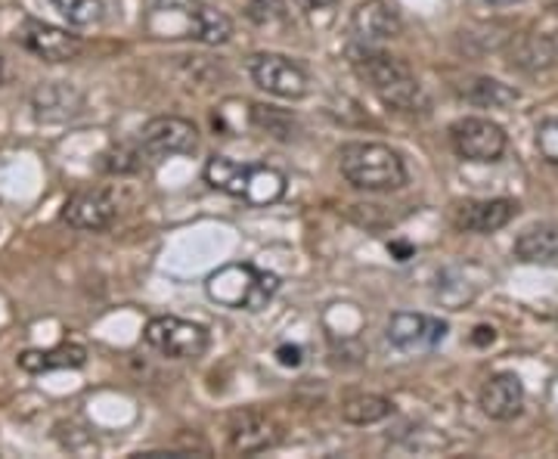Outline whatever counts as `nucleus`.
<instances>
[{
	"label": "nucleus",
	"instance_id": "f257e3e1",
	"mask_svg": "<svg viewBox=\"0 0 558 459\" xmlns=\"http://www.w3.org/2000/svg\"><path fill=\"white\" fill-rule=\"evenodd\" d=\"M143 28L156 40H199L211 47L233 35L230 16L202 0H149Z\"/></svg>",
	"mask_w": 558,
	"mask_h": 459
},
{
	"label": "nucleus",
	"instance_id": "f03ea898",
	"mask_svg": "<svg viewBox=\"0 0 558 459\" xmlns=\"http://www.w3.org/2000/svg\"><path fill=\"white\" fill-rule=\"evenodd\" d=\"M351 65L388 109L407 112V116L428 112V97H425L422 84L400 57H391L385 50L363 44V47L351 50Z\"/></svg>",
	"mask_w": 558,
	"mask_h": 459
},
{
	"label": "nucleus",
	"instance_id": "7ed1b4c3",
	"mask_svg": "<svg viewBox=\"0 0 558 459\" xmlns=\"http://www.w3.org/2000/svg\"><path fill=\"white\" fill-rule=\"evenodd\" d=\"M205 183L215 190L242 200L245 205H274L286 196V174L270 168V165H252V161H236L230 156H211L205 161Z\"/></svg>",
	"mask_w": 558,
	"mask_h": 459
},
{
	"label": "nucleus",
	"instance_id": "20e7f679",
	"mask_svg": "<svg viewBox=\"0 0 558 459\" xmlns=\"http://www.w3.org/2000/svg\"><path fill=\"white\" fill-rule=\"evenodd\" d=\"M339 168L354 190L366 193H391L407 183V165L385 143H344Z\"/></svg>",
	"mask_w": 558,
	"mask_h": 459
},
{
	"label": "nucleus",
	"instance_id": "39448f33",
	"mask_svg": "<svg viewBox=\"0 0 558 459\" xmlns=\"http://www.w3.org/2000/svg\"><path fill=\"white\" fill-rule=\"evenodd\" d=\"M279 277L258 270L255 264H227L205 280L208 299L233 311H260L277 295Z\"/></svg>",
	"mask_w": 558,
	"mask_h": 459
},
{
	"label": "nucleus",
	"instance_id": "423d86ee",
	"mask_svg": "<svg viewBox=\"0 0 558 459\" xmlns=\"http://www.w3.org/2000/svg\"><path fill=\"white\" fill-rule=\"evenodd\" d=\"M143 339L149 348L171 360H193L205 354L208 348V329L180 317H153L143 329Z\"/></svg>",
	"mask_w": 558,
	"mask_h": 459
},
{
	"label": "nucleus",
	"instance_id": "0eeeda50",
	"mask_svg": "<svg viewBox=\"0 0 558 459\" xmlns=\"http://www.w3.org/2000/svg\"><path fill=\"white\" fill-rule=\"evenodd\" d=\"M450 143H453L459 159L487 165V161H497L506 153L509 137L497 121L469 116V119H459L450 124Z\"/></svg>",
	"mask_w": 558,
	"mask_h": 459
},
{
	"label": "nucleus",
	"instance_id": "6e6552de",
	"mask_svg": "<svg viewBox=\"0 0 558 459\" xmlns=\"http://www.w3.org/2000/svg\"><path fill=\"white\" fill-rule=\"evenodd\" d=\"M140 149L146 159H168V156H190L199 146L196 124L178 116H159L140 131Z\"/></svg>",
	"mask_w": 558,
	"mask_h": 459
},
{
	"label": "nucleus",
	"instance_id": "1a4fd4ad",
	"mask_svg": "<svg viewBox=\"0 0 558 459\" xmlns=\"http://www.w3.org/2000/svg\"><path fill=\"white\" fill-rule=\"evenodd\" d=\"M252 81L258 84L260 90L274 94L279 100H304L311 90V78L301 69L299 62H292L289 57L279 53H258L248 62Z\"/></svg>",
	"mask_w": 558,
	"mask_h": 459
},
{
	"label": "nucleus",
	"instance_id": "9d476101",
	"mask_svg": "<svg viewBox=\"0 0 558 459\" xmlns=\"http://www.w3.org/2000/svg\"><path fill=\"white\" fill-rule=\"evenodd\" d=\"M16 40L44 62H72L78 60L81 53L78 35L40 20H22V25L16 28Z\"/></svg>",
	"mask_w": 558,
	"mask_h": 459
},
{
	"label": "nucleus",
	"instance_id": "9b49d317",
	"mask_svg": "<svg viewBox=\"0 0 558 459\" xmlns=\"http://www.w3.org/2000/svg\"><path fill=\"white\" fill-rule=\"evenodd\" d=\"M388 341L398 351H432L440 341L447 339V323L428 314H410V311H398L388 319Z\"/></svg>",
	"mask_w": 558,
	"mask_h": 459
},
{
	"label": "nucleus",
	"instance_id": "f8f14e48",
	"mask_svg": "<svg viewBox=\"0 0 558 459\" xmlns=\"http://www.w3.org/2000/svg\"><path fill=\"white\" fill-rule=\"evenodd\" d=\"M62 220L84 233H100L116 220V200L109 190H81L62 208Z\"/></svg>",
	"mask_w": 558,
	"mask_h": 459
},
{
	"label": "nucleus",
	"instance_id": "ddd939ff",
	"mask_svg": "<svg viewBox=\"0 0 558 459\" xmlns=\"http://www.w3.org/2000/svg\"><path fill=\"white\" fill-rule=\"evenodd\" d=\"M519 215V202L515 200H475L462 202L453 212V224L462 233H497L502 227H509V220Z\"/></svg>",
	"mask_w": 558,
	"mask_h": 459
},
{
	"label": "nucleus",
	"instance_id": "4468645a",
	"mask_svg": "<svg viewBox=\"0 0 558 459\" xmlns=\"http://www.w3.org/2000/svg\"><path fill=\"white\" fill-rule=\"evenodd\" d=\"M478 403L481 410H484V416H490V420H515L521 413V407H524V385H521L515 373H497V376H490V379L484 382Z\"/></svg>",
	"mask_w": 558,
	"mask_h": 459
},
{
	"label": "nucleus",
	"instance_id": "2eb2a0df",
	"mask_svg": "<svg viewBox=\"0 0 558 459\" xmlns=\"http://www.w3.org/2000/svg\"><path fill=\"white\" fill-rule=\"evenodd\" d=\"M400 16L385 0H363L351 13V32L360 44H381L400 35Z\"/></svg>",
	"mask_w": 558,
	"mask_h": 459
},
{
	"label": "nucleus",
	"instance_id": "dca6fc26",
	"mask_svg": "<svg viewBox=\"0 0 558 459\" xmlns=\"http://www.w3.org/2000/svg\"><path fill=\"white\" fill-rule=\"evenodd\" d=\"M227 435H230V447L236 454H260V450L277 444L279 428L277 422L258 413V410H242V413H236L230 420Z\"/></svg>",
	"mask_w": 558,
	"mask_h": 459
},
{
	"label": "nucleus",
	"instance_id": "f3484780",
	"mask_svg": "<svg viewBox=\"0 0 558 459\" xmlns=\"http://www.w3.org/2000/svg\"><path fill=\"white\" fill-rule=\"evenodd\" d=\"M20 370L25 373H50V370H78L87 363V348L81 345H57V348H47V351H22L20 354Z\"/></svg>",
	"mask_w": 558,
	"mask_h": 459
},
{
	"label": "nucleus",
	"instance_id": "a211bd4d",
	"mask_svg": "<svg viewBox=\"0 0 558 459\" xmlns=\"http://www.w3.org/2000/svg\"><path fill=\"white\" fill-rule=\"evenodd\" d=\"M81 97L65 87V84H47L38 87L35 97H32V109H35V119L38 121H65L78 112Z\"/></svg>",
	"mask_w": 558,
	"mask_h": 459
},
{
	"label": "nucleus",
	"instance_id": "6ab92c4d",
	"mask_svg": "<svg viewBox=\"0 0 558 459\" xmlns=\"http://www.w3.org/2000/svg\"><path fill=\"white\" fill-rule=\"evenodd\" d=\"M515 255L527 264H549L558 258V224H534L521 230Z\"/></svg>",
	"mask_w": 558,
	"mask_h": 459
},
{
	"label": "nucleus",
	"instance_id": "aec40b11",
	"mask_svg": "<svg viewBox=\"0 0 558 459\" xmlns=\"http://www.w3.org/2000/svg\"><path fill=\"white\" fill-rule=\"evenodd\" d=\"M462 97L481 109H509L519 102V90L497 78H472L462 87Z\"/></svg>",
	"mask_w": 558,
	"mask_h": 459
},
{
	"label": "nucleus",
	"instance_id": "412c9836",
	"mask_svg": "<svg viewBox=\"0 0 558 459\" xmlns=\"http://www.w3.org/2000/svg\"><path fill=\"white\" fill-rule=\"evenodd\" d=\"M395 403L381 395H357V398L344 400L341 407V420L351 422V425H373V422H381L385 416H391Z\"/></svg>",
	"mask_w": 558,
	"mask_h": 459
},
{
	"label": "nucleus",
	"instance_id": "4be33fe9",
	"mask_svg": "<svg viewBox=\"0 0 558 459\" xmlns=\"http://www.w3.org/2000/svg\"><path fill=\"white\" fill-rule=\"evenodd\" d=\"M248 121H252V128H258V131L277 137V141H292L295 137V119L286 116L277 106L248 102Z\"/></svg>",
	"mask_w": 558,
	"mask_h": 459
},
{
	"label": "nucleus",
	"instance_id": "5701e85b",
	"mask_svg": "<svg viewBox=\"0 0 558 459\" xmlns=\"http://www.w3.org/2000/svg\"><path fill=\"white\" fill-rule=\"evenodd\" d=\"M53 10L60 13L62 20L75 28H90L100 25L106 20V3L102 0H50Z\"/></svg>",
	"mask_w": 558,
	"mask_h": 459
},
{
	"label": "nucleus",
	"instance_id": "b1692460",
	"mask_svg": "<svg viewBox=\"0 0 558 459\" xmlns=\"http://www.w3.org/2000/svg\"><path fill=\"white\" fill-rule=\"evenodd\" d=\"M512 57H515V65H521V69H546V65H553L556 62V50L549 47V40L543 38H524L512 50Z\"/></svg>",
	"mask_w": 558,
	"mask_h": 459
},
{
	"label": "nucleus",
	"instance_id": "393cba45",
	"mask_svg": "<svg viewBox=\"0 0 558 459\" xmlns=\"http://www.w3.org/2000/svg\"><path fill=\"white\" fill-rule=\"evenodd\" d=\"M140 161H143V149H140V143L134 146H116L109 156H106V171H112V174H128V171H137Z\"/></svg>",
	"mask_w": 558,
	"mask_h": 459
},
{
	"label": "nucleus",
	"instance_id": "a878e982",
	"mask_svg": "<svg viewBox=\"0 0 558 459\" xmlns=\"http://www.w3.org/2000/svg\"><path fill=\"white\" fill-rule=\"evenodd\" d=\"M289 3H292L307 22H314V25H329L332 16H336V3H339V0H289Z\"/></svg>",
	"mask_w": 558,
	"mask_h": 459
},
{
	"label": "nucleus",
	"instance_id": "bb28decb",
	"mask_svg": "<svg viewBox=\"0 0 558 459\" xmlns=\"http://www.w3.org/2000/svg\"><path fill=\"white\" fill-rule=\"evenodd\" d=\"M537 149L549 165H558V116L539 121L537 128Z\"/></svg>",
	"mask_w": 558,
	"mask_h": 459
},
{
	"label": "nucleus",
	"instance_id": "cd10ccee",
	"mask_svg": "<svg viewBox=\"0 0 558 459\" xmlns=\"http://www.w3.org/2000/svg\"><path fill=\"white\" fill-rule=\"evenodd\" d=\"M248 16L258 22V25H274V22L286 20V13H282V7H279L277 0H252Z\"/></svg>",
	"mask_w": 558,
	"mask_h": 459
},
{
	"label": "nucleus",
	"instance_id": "c85d7f7f",
	"mask_svg": "<svg viewBox=\"0 0 558 459\" xmlns=\"http://www.w3.org/2000/svg\"><path fill=\"white\" fill-rule=\"evenodd\" d=\"M277 358L282 366H299L301 363V348L299 345H282V348H277Z\"/></svg>",
	"mask_w": 558,
	"mask_h": 459
},
{
	"label": "nucleus",
	"instance_id": "c756f323",
	"mask_svg": "<svg viewBox=\"0 0 558 459\" xmlns=\"http://www.w3.org/2000/svg\"><path fill=\"white\" fill-rule=\"evenodd\" d=\"M472 341H475V345H490V341H494V329H490V326H478Z\"/></svg>",
	"mask_w": 558,
	"mask_h": 459
},
{
	"label": "nucleus",
	"instance_id": "7c9ffc66",
	"mask_svg": "<svg viewBox=\"0 0 558 459\" xmlns=\"http://www.w3.org/2000/svg\"><path fill=\"white\" fill-rule=\"evenodd\" d=\"M487 3H515V0H487Z\"/></svg>",
	"mask_w": 558,
	"mask_h": 459
},
{
	"label": "nucleus",
	"instance_id": "2f4dec72",
	"mask_svg": "<svg viewBox=\"0 0 558 459\" xmlns=\"http://www.w3.org/2000/svg\"><path fill=\"white\" fill-rule=\"evenodd\" d=\"M0 75H3V57H0Z\"/></svg>",
	"mask_w": 558,
	"mask_h": 459
}]
</instances>
